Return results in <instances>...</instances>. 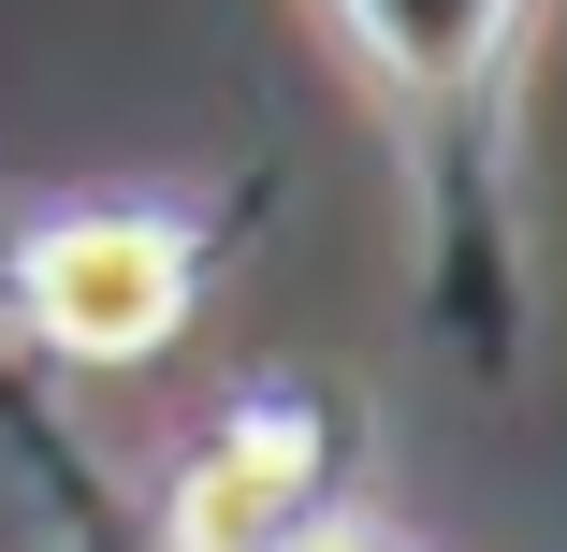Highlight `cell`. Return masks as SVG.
Here are the masks:
<instances>
[{
  "mask_svg": "<svg viewBox=\"0 0 567 552\" xmlns=\"http://www.w3.org/2000/svg\"><path fill=\"white\" fill-rule=\"evenodd\" d=\"M306 552H393V538H379V523H320Z\"/></svg>",
  "mask_w": 567,
  "mask_h": 552,
  "instance_id": "obj_4",
  "label": "cell"
},
{
  "mask_svg": "<svg viewBox=\"0 0 567 552\" xmlns=\"http://www.w3.org/2000/svg\"><path fill=\"white\" fill-rule=\"evenodd\" d=\"M350 466H364V421L277 378L189 436V466L161 480V552H306L320 523H350Z\"/></svg>",
  "mask_w": 567,
  "mask_h": 552,
  "instance_id": "obj_3",
  "label": "cell"
},
{
  "mask_svg": "<svg viewBox=\"0 0 567 552\" xmlns=\"http://www.w3.org/2000/svg\"><path fill=\"white\" fill-rule=\"evenodd\" d=\"M0 305L59 364H161L204 305V218L189 204H59L0 248Z\"/></svg>",
  "mask_w": 567,
  "mask_h": 552,
  "instance_id": "obj_2",
  "label": "cell"
},
{
  "mask_svg": "<svg viewBox=\"0 0 567 552\" xmlns=\"http://www.w3.org/2000/svg\"><path fill=\"white\" fill-rule=\"evenodd\" d=\"M350 44L393 175H408V291L422 335L481 393L538 350V218H524V59L553 0H320Z\"/></svg>",
  "mask_w": 567,
  "mask_h": 552,
  "instance_id": "obj_1",
  "label": "cell"
}]
</instances>
